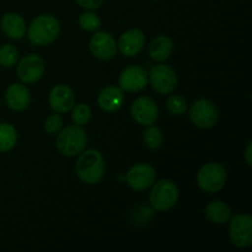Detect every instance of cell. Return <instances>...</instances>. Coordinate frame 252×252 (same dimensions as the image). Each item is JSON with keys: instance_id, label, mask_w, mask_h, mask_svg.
<instances>
[{"instance_id": "6da1fadb", "label": "cell", "mask_w": 252, "mask_h": 252, "mask_svg": "<svg viewBox=\"0 0 252 252\" xmlns=\"http://www.w3.org/2000/svg\"><path fill=\"white\" fill-rule=\"evenodd\" d=\"M75 172L84 184L96 185L102 181L106 172L102 154L96 149L83 150L76 161Z\"/></svg>"}, {"instance_id": "7a4b0ae2", "label": "cell", "mask_w": 252, "mask_h": 252, "mask_svg": "<svg viewBox=\"0 0 252 252\" xmlns=\"http://www.w3.org/2000/svg\"><path fill=\"white\" fill-rule=\"evenodd\" d=\"M27 38L33 46H49L58 38L61 24L53 15L43 14L37 16L27 27Z\"/></svg>"}, {"instance_id": "3957f363", "label": "cell", "mask_w": 252, "mask_h": 252, "mask_svg": "<svg viewBox=\"0 0 252 252\" xmlns=\"http://www.w3.org/2000/svg\"><path fill=\"white\" fill-rule=\"evenodd\" d=\"M88 137L81 126H68L61 129L56 139V147L62 155L75 157L85 150Z\"/></svg>"}, {"instance_id": "277c9868", "label": "cell", "mask_w": 252, "mask_h": 252, "mask_svg": "<svg viewBox=\"0 0 252 252\" xmlns=\"http://www.w3.org/2000/svg\"><path fill=\"white\" fill-rule=\"evenodd\" d=\"M149 201L155 211H169L179 201V187L171 180H160L157 184H153Z\"/></svg>"}, {"instance_id": "5b68a950", "label": "cell", "mask_w": 252, "mask_h": 252, "mask_svg": "<svg viewBox=\"0 0 252 252\" xmlns=\"http://www.w3.org/2000/svg\"><path fill=\"white\" fill-rule=\"evenodd\" d=\"M226 179V170L219 162H208L203 165L197 174V184L199 189L207 193L221 191L225 186Z\"/></svg>"}, {"instance_id": "8992f818", "label": "cell", "mask_w": 252, "mask_h": 252, "mask_svg": "<svg viewBox=\"0 0 252 252\" xmlns=\"http://www.w3.org/2000/svg\"><path fill=\"white\" fill-rule=\"evenodd\" d=\"M148 80L150 81V85L154 89V91H157L160 95H169L174 93L179 83L176 71L172 66L166 65V64L153 66L148 73Z\"/></svg>"}, {"instance_id": "52a82bcc", "label": "cell", "mask_w": 252, "mask_h": 252, "mask_svg": "<svg viewBox=\"0 0 252 252\" xmlns=\"http://www.w3.org/2000/svg\"><path fill=\"white\" fill-rule=\"evenodd\" d=\"M189 117L196 127L208 129L214 127L218 122V110L216 105L207 98L194 101L189 110Z\"/></svg>"}, {"instance_id": "ba28073f", "label": "cell", "mask_w": 252, "mask_h": 252, "mask_svg": "<svg viewBox=\"0 0 252 252\" xmlns=\"http://www.w3.org/2000/svg\"><path fill=\"white\" fill-rule=\"evenodd\" d=\"M229 236L234 246L248 249L252 245V218L249 214H238L230 218Z\"/></svg>"}, {"instance_id": "9c48e42d", "label": "cell", "mask_w": 252, "mask_h": 252, "mask_svg": "<svg viewBox=\"0 0 252 252\" xmlns=\"http://www.w3.org/2000/svg\"><path fill=\"white\" fill-rule=\"evenodd\" d=\"M46 63L42 57L37 54H27L16 66L17 78L24 84H34L43 76Z\"/></svg>"}, {"instance_id": "30bf717a", "label": "cell", "mask_w": 252, "mask_h": 252, "mask_svg": "<svg viewBox=\"0 0 252 252\" xmlns=\"http://www.w3.org/2000/svg\"><path fill=\"white\" fill-rule=\"evenodd\" d=\"M157 179L155 169L149 164L140 162L130 167L126 175V181L133 191L142 192L150 189Z\"/></svg>"}, {"instance_id": "8fae6325", "label": "cell", "mask_w": 252, "mask_h": 252, "mask_svg": "<svg viewBox=\"0 0 252 252\" xmlns=\"http://www.w3.org/2000/svg\"><path fill=\"white\" fill-rule=\"evenodd\" d=\"M130 115L138 125H154L159 117V107L153 98L148 96H139L130 106Z\"/></svg>"}, {"instance_id": "7c38bea8", "label": "cell", "mask_w": 252, "mask_h": 252, "mask_svg": "<svg viewBox=\"0 0 252 252\" xmlns=\"http://www.w3.org/2000/svg\"><path fill=\"white\" fill-rule=\"evenodd\" d=\"M89 49L95 58L100 61H110L116 56L117 42L108 32H96L89 42Z\"/></svg>"}, {"instance_id": "4fadbf2b", "label": "cell", "mask_w": 252, "mask_h": 252, "mask_svg": "<svg viewBox=\"0 0 252 252\" xmlns=\"http://www.w3.org/2000/svg\"><path fill=\"white\" fill-rule=\"evenodd\" d=\"M148 71L140 65H129L123 69L118 78V84L123 91L138 93L148 84Z\"/></svg>"}, {"instance_id": "5bb4252c", "label": "cell", "mask_w": 252, "mask_h": 252, "mask_svg": "<svg viewBox=\"0 0 252 252\" xmlns=\"http://www.w3.org/2000/svg\"><path fill=\"white\" fill-rule=\"evenodd\" d=\"M48 102L52 110L57 113H66L75 105V94L70 86L58 84L51 90Z\"/></svg>"}, {"instance_id": "9a60e30c", "label": "cell", "mask_w": 252, "mask_h": 252, "mask_svg": "<svg viewBox=\"0 0 252 252\" xmlns=\"http://www.w3.org/2000/svg\"><path fill=\"white\" fill-rule=\"evenodd\" d=\"M145 44V37L140 30L132 29L121 34L117 43V49L121 54L128 58L138 56L143 51Z\"/></svg>"}, {"instance_id": "2e32d148", "label": "cell", "mask_w": 252, "mask_h": 252, "mask_svg": "<svg viewBox=\"0 0 252 252\" xmlns=\"http://www.w3.org/2000/svg\"><path fill=\"white\" fill-rule=\"evenodd\" d=\"M5 101L10 110L15 112H21L26 110L31 103V93L24 84L14 83L6 89Z\"/></svg>"}, {"instance_id": "e0dca14e", "label": "cell", "mask_w": 252, "mask_h": 252, "mask_svg": "<svg viewBox=\"0 0 252 252\" xmlns=\"http://www.w3.org/2000/svg\"><path fill=\"white\" fill-rule=\"evenodd\" d=\"M0 27H1V31L4 32L5 36L9 37L10 39L19 41L26 36V21L21 15L16 14V12H6L1 17Z\"/></svg>"}, {"instance_id": "ac0fdd59", "label": "cell", "mask_w": 252, "mask_h": 252, "mask_svg": "<svg viewBox=\"0 0 252 252\" xmlns=\"http://www.w3.org/2000/svg\"><path fill=\"white\" fill-rule=\"evenodd\" d=\"M125 102V94L117 86H106L100 91L97 96V105L105 112H116L122 107Z\"/></svg>"}, {"instance_id": "d6986e66", "label": "cell", "mask_w": 252, "mask_h": 252, "mask_svg": "<svg viewBox=\"0 0 252 252\" xmlns=\"http://www.w3.org/2000/svg\"><path fill=\"white\" fill-rule=\"evenodd\" d=\"M149 56L154 62H165L174 51V42L169 36H158L152 41L149 46Z\"/></svg>"}, {"instance_id": "ffe728a7", "label": "cell", "mask_w": 252, "mask_h": 252, "mask_svg": "<svg viewBox=\"0 0 252 252\" xmlns=\"http://www.w3.org/2000/svg\"><path fill=\"white\" fill-rule=\"evenodd\" d=\"M204 214L211 223L217 224V225L228 223L233 216L230 207L223 201L209 202L204 209Z\"/></svg>"}, {"instance_id": "44dd1931", "label": "cell", "mask_w": 252, "mask_h": 252, "mask_svg": "<svg viewBox=\"0 0 252 252\" xmlns=\"http://www.w3.org/2000/svg\"><path fill=\"white\" fill-rule=\"evenodd\" d=\"M17 142L16 129L6 122L0 123V153H9L14 149Z\"/></svg>"}, {"instance_id": "7402d4cb", "label": "cell", "mask_w": 252, "mask_h": 252, "mask_svg": "<svg viewBox=\"0 0 252 252\" xmlns=\"http://www.w3.org/2000/svg\"><path fill=\"white\" fill-rule=\"evenodd\" d=\"M143 140H144L145 145L149 149L157 150L161 147L164 135H162V132L160 130V128H158L157 126L150 125L147 126V129L143 133Z\"/></svg>"}, {"instance_id": "603a6c76", "label": "cell", "mask_w": 252, "mask_h": 252, "mask_svg": "<svg viewBox=\"0 0 252 252\" xmlns=\"http://www.w3.org/2000/svg\"><path fill=\"white\" fill-rule=\"evenodd\" d=\"M93 118V111H91L90 106L86 103H79V105H74L71 108V120L76 126H85Z\"/></svg>"}, {"instance_id": "cb8c5ba5", "label": "cell", "mask_w": 252, "mask_h": 252, "mask_svg": "<svg viewBox=\"0 0 252 252\" xmlns=\"http://www.w3.org/2000/svg\"><path fill=\"white\" fill-rule=\"evenodd\" d=\"M19 61V52L12 44H2L0 47V65L2 68H12Z\"/></svg>"}, {"instance_id": "d4e9b609", "label": "cell", "mask_w": 252, "mask_h": 252, "mask_svg": "<svg viewBox=\"0 0 252 252\" xmlns=\"http://www.w3.org/2000/svg\"><path fill=\"white\" fill-rule=\"evenodd\" d=\"M79 25H80V27L84 31L95 32L100 30L102 22H101L98 15H96L95 12H93V10H90V11L83 12L79 16Z\"/></svg>"}, {"instance_id": "484cf974", "label": "cell", "mask_w": 252, "mask_h": 252, "mask_svg": "<svg viewBox=\"0 0 252 252\" xmlns=\"http://www.w3.org/2000/svg\"><path fill=\"white\" fill-rule=\"evenodd\" d=\"M166 108L172 115L181 116L187 112V102L182 96L172 95L167 98Z\"/></svg>"}, {"instance_id": "4316f807", "label": "cell", "mask_w": 252, "mask_h": 252, "mask_svg": "<svg viewBox=\"0 0 252 252\" xmlns=\"http://www.w3.org/2000/svg\"><path fill=\"white\" fill-rule=\"evenodd\" d=\"M62 128H63V118H62V116L59 113H52L44 121V130L48 134H58Z\"/></svg>"}, {"instance_id": "83f0119b", "label": "cell", "mask_w": 252, "mask_h": 252, "mask_svg": "<svg viewBox=\"0 0 252 252\" xmlns=\"http://www.w3.org/2000/svg\"><path fill=\"white\" fill-rule=\"evenodd\" d=\"M79 6L84 7L86 10H97L102 6L105 0H75Z\"/></svg>"}, {"instance_id": "f1b7e54d", "label": "cell", "mask_w": 252, "mask_h": 252, "mask_svg": "<svg viewBox=\"0 0 252 252\" xmlns=\"http://www.w3.org/2000/svg\"><path fill=\"white\" fill-rule=\"evenodd\" d=\"M245 160L246 164H248L249 167H251L252 165V142H249L248 147L245 149Z\"/></svg>"}]
</instances>
